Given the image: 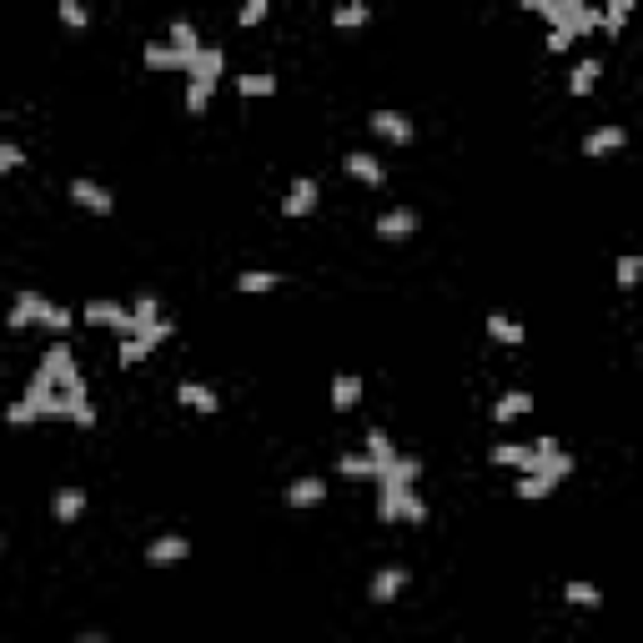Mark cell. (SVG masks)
I'll use <instances>...</instances> for the list:
<instances>
[{"mask_svg":"<svg viewBox=\"0 0 643 643\" xmlns=\"http://www.w3.org/2000/svg\"><path fill=\"white\" fill-rule=\"evenodd\" d=\"M146 352H152V342H146V337H136V332H131V337H121V352H116V362H121V367H136V362H141V357H146Z\"/></svg>","mask_w":643,"mask_h":643,"instance_id":"obj_31","label":"cell"},{"mask_svg":"<svg viewBox=\"0 0 643 643\" xmlns=\"http://www.w3.org/2000/svg\"><path fill=\"white\" fill-rule=\"evenodd\" d=\"M46 392H51V378H46V372H36V378H30V387H26V397H21V403L11 407V428H26V422H36L40 417V403H46Z\"/></svg>","mask_w":643,"mask_h":643,"instance_id":"obj_3","label":"cell"},{"mask_svg":"<svg viewBox=\"0 0 643 643\" xmlns=\"http://www.w3.org/2000/svg\"><path fill=\"white\" fill-rule=\"evenodd\" d=\"M367 457L378 463V473H387V463L397 457V447H392V438H387L382 428H372V432H367Z\"/></svg>","mask_w":643,"mask_h":643,"instance_id":"obj_24","label":"cell"},{"mask_svg":"<svg viewBox=\"0 0 643 643\" xmlns=\"http://www.w3.org/2000/svg\"><path fill=\"white\" fill-rule=\"evenodd\" d=\"M482 327H488V337H492V342H503V347H523V322H513V317L492 312L488 322H482Z\"/></svg>","mask_w":643,"mask_h":643,"instance_id":"obj_17","label":"cell"},{"mask_svg":"<svg viewBox=\"0 0 643 643\" xmlns=\"http://www.w3.org/2000/svg\"><path fill=\"white\" fill-rule=\"evenodd\" d=\"M417 231V212L413 206H392V212L378 216V237L382 241H407Z\"/></svg>","mask_w":643,"mask_h":643,"instance_id":"obj_8","label":"cell"},{"mask_svg":"<svg viewBox=\"0 0 643 643\" xmlns=\"http://www.w3.org/2000/svg\"><path fill=\"white\" fill-rule=\"evenodd\" d=\"M131 317H136V327H141V322H156V317H161V302H156V297H136Z\"/></svg>","mask_w":643,"mask_h":643,"instance_id":"obj_38","label":"cell"},{"mask_svg":"<svg viewBox=\"0 0 643 643\" xmlns=\"http://www.w3.org/2000/svg\"><path fill=\"white\" fill-rule=\"evenodd\" d=\"M146 65H152V71H191V56H181L177 46L152 40V46H146Z\"/></svg>","mask_w":643,"mask_h":643,"instance_id":"obj_15","label":"cell"},{"mask_svg":"<svg viewBox=\"0 0 643 643\" xmlns=\"http://www.w3.org/2000/svg\"><path fill=\"white\" fill-rule=\"evenodd\" d=\"M266 5H272V0H241V26H247V30L262 26V21H266Z\"/></svg>","mask_w":643,"mask_h":643,"instance_id":"obj_37","label":"cell"},{"mask_svg":"<svg viewBox=\"0 0 643 643\" xmlns=\"http://www.w3.org/2000/svg\"><path fill=\"white\" fill-rule=\"evenodd\" d=\"M51 508H56V523H81V513H86V492L81 488H61Z\"/></svg>","mask_w":643,"mask_h":643,"instance_id":"obj_18","label":"cell"},{"mask_svg":"<svg viewBox=\"0 0 643 643\" xmlns=\"http://www.w3.org/2000/svg\"><path fill=\"white\" fill-rule=\"evenodd\" d=\"M191 76H222V51H202L196 61H191Z\"/></svg>","mask_w":643,"mask_h":643,"instance_id":"obj_35","label":"cell"},{"mask_svg":"<svg viewBox=\"0 0 643 643\" xmlns=\"http://www.w3.org/2000/svg\"><path fill=\"white\" fill-rule=\"evenodd\" d=\"M639 272H643V262H639V256H623V262H618V287H623V291H633V287H639Z\"/></svg>","mask_w":643,"mask_h":643,"instance_id":"obj_36","label":"cell"},{"mask_svg":"<svg viewBox=\"0 0 643 643\" xmlns=\"http://www.w3.org/2000/svg\"><path fill=\"white\" fill-rule=\"evenodd\" d=\"M397 523H413V528H417V523H428V503H422L413 488L397 498Z\"/></svg>","mask_w":643,"mask_h":643,"instance_id":"obj_28","label":"cell"},{"mask_svg":"<svg viewBox=\"0 0 643 643\" xmlns=\"http://www.w3.org/2000/svg\"><path fill=\"white\" fill-rule=\"evenodd\" d=\"M553 488H558V482L548 478V473H538V467H533V473H517V482H513V492H517V498H528V503H533V498H548Z\"/></svg>","mask_w":643,"mask_h":643,"instance_id":"obj_20","label":"cell"},{"mask_svg":"<svg viewBox=\"0 0 643 643\" xmlns=\"http://www.w3.org/2000/svg\"><path fill=\"white\" fill-rule=\"evenodd\" d=\"M317 206H322V187L312 177H297L287 191V202H282V216H312Z\"/></svg>","mask_w":643,"mask_h":643,"instance_id":"obj_5","label":"cell"},{"mask_svg":"<svg viewBox=\"0 0 643 643\" xmlns=\"http://www.w3.org/2000/svg\"><path fill=\"white\" fill-rule=\"evenodd\" d=\"M407 578H413V573H407L403 563L382 568L378 578H372V588H367V598H372V604H392V598H397V593L407 588Z\"/></svg>","mask_w":643,"mask_h":643,"instance_id":"obj_10","label":"cell"},{"mask_svg":"<svg viewBox=\"0 0 643 643\" xmlns=\"http://www.w3.org/2000/svg\"><path fill=\"white\" fill-rule=\"evenodd\" d=\"M86 5L81 0H61V26H71V30H86Z\"/></svg>","mask_w":643,"mask_h":643,"instance_id":"obj_34","label":"cell"},{"mask_svg":"<svg viewBox=\"0 0 643 643\" xmlns=\"http://www.w3.org/2000/svg\"><path fill=\"white\" fill-rule=\"evenodd\" d=\"M367 21H372V11H367L362 0H347V5H337V11H332V26H337V30L367 26Z\"/></svg>","mask_w":643,"mask_h":643,"instance_id":"obj_25","label":"cell"},{"mask_svg":"<svg viewBox=\"0 0 643 643\" xmlns=\"http://www.w3.org/2000/svg\"><path fill=\"white\" fill-rule=\"evenodd\" d=\"M342 171H347L352 181H362V187H382V181H387L382 161H378V156H367V152H347V156H342Z\"/></svg>","mask_w":643,"mask_h":643,"instance_id":"obj_9","label":"cell"},{"mask_svg":"<svg viewBox=\"0 0 643 643\" xmlns=\"http://www.w3.org/2000/svg\"><path fill=\"white\" fill-rule=\"evenodd\" d=\"M71 202H76L81 212H96V216L116 212V196H111V191H106L101 181H86V177L71 181Z\"/></svg>","mask_w":643,"mask_h":643,"instance_id":"obj_4","label":"cell"},{"mask_svg":"<svg viewBox=\"0 0 643 643\" xmlns=\"http://www.w3.org/2000/svg\"><path fill=\"white\" fill-rule=\"evenodd\" d=\"M40 327H51V332H71V327H76V317L65 312V307L46 302V307H40Z\"/></svg>","mask_w":643,"mask_h":643,"instance_id":"obj_33","label":"cell"},{"mask_svg":"<svg viewBox=\"0 0 643 643\" xmlns=\"http://www.w3.org/2000/svg\"><path fill=\"white\" fill-rule=\"evenodd\" d=\"M629 146V131L623 126H593L588 136H583V156L588 161H598V156H608V152H623Z\"/></svg>","mask_w":643,"mask_h":643,"instance_id":"obj_7","label":"cell"},{"mask_svg":"<svg viewBox=\"0 0 643 643\" xmlns=\"http://www.w3.org/2000/svg\"><path fill=\"white\" fill-rule=\"evenodd\" d=\"M563 598L568 604H578V608H598L604 604V593L593 588V583H563Z\"/></svg>","mask_w":643,"mask_h":643,"instance_id":"obj_30","label":"cell"},{"mask_svg":"<svg viewBox=\"0 0 643 643\" xmlns=\"http://www.w3.org/2000/svg\"><path fill=\"white\" fill-rule=\"evenodd\" d=\"M517 5H523V11H543V5H548V0H517Z\"/></svg>","mask_w":643,"mask_h":643,"instance_id":"obj_43","label":"cell"},{"mask_svg":"<svg viewBox=\"0 0 643 643\" xmlns=\"http://www.w3.org/2000/svg\"><path fill=\"white\" fill-rule=\"evenodd\" d=\"M15 166H26V152L5 141V146H0V177H5V171H15Z\"/></svg>","mask_w":643,"mask_h":643,"instance_id":"obj_40","label":"cell"},{"mask_svg":"<svg viewBox=\"0 0 643 643\" xmlns=\"http://www.w3.org/2000/svg\"><path fill=\"white\" fill-rule=\"evenodd\" d=\"M282 277L277 272H241L237 277V291H247V297H256V291H277Z\"/></svg>","mask_w":643,"mask_h":643,"instance_id":"obj_26","label":"cell"},{"mask_svg":"<svg viewBox=\"0 0 643 643\" xmlns=\"http://www.w3.org/2000/svg\"><path fill=\"white\" fill-rule=\"evenodd\" d=\"M337 473H347V478H378V463L367 453H347V457H337Z\"/></svg>","mask_w":643,"mask_h":643,"instance_id":"obj_29","label":"cell"},{"mask_svg":"<svg viewBox=\"0 0 643 643\" xmlns=\"http://www.w3.org/2000/svg\"><path fill=\"white\" fill-rule=\"evenodd\" d=\"M177 397L191 407V413H216V407H222V403H216V392H212V387H202V382H181Z\"/></svg>","mask_w":643,"mask_h":643,"instance_id":"obj_21","label":"cell"},{"mask_svg":"<svg viewBox=\"0 0 643 643\" xmlns=\"http://www.w3.org/2000/svg\"><path fill=\"white\" fill-rule=\"evenodd\" d=\"M322 498H327V482H322V478H297L287 488V503L291 508H317Z\"/></svg>","mask_w":643,"mask_h":643,"instance_id":"obj_16","label":"cell"},{"mask_svg":"<svg viewBox=\"0 0 643 643\" xmlns=\"http://www.w3.org/2000/svg\"><path fill=\"white\" fill-rule=\"evenodd\" d=\"M357 403H362V378H357V372H337V382H332V407H337V413H352Z\"/></svg>","mask_w":643,"mask_h":643,"instance_id":"obj_14","label":"cell"},{"mask_svg":"<svg viewBox=\"0 0 643 643\" xmlns=\"http://www.w3.org/2000/svg\"><path fill=\"white\" fill-rule=\"evenodd\" d=\"M492 463L498 467H517V473H533V467H538V453L523 447V442H498V447H492Z\"/></svg>","mask_w":643,"mask_h":643,"instance_id":"obj_13","label":"cell"},{"mask_svg":"<svg viewBox=\"0 0 643 643\" xmlns=\"http://www.w3.org/2000/svg\"><path fill=\"white\" fill-rule=\"evenodd\" d=\"M40 307H46V297L40 291H21L15 297V307H11V317H5V327H40Z\"/></svg>","mask_w":643,"mask_h":643,"instance_id":"obj_12","label":"cell"},{"mask_svg":"<svg viewBox=\"0 0 643 643\" xmlns=\"http://www.w3.org/2000/svg\"><path fill=\"white\" fill-rule=\"evenodd\" d=\"M533 413V397L523 387H513V392H503V397H498V407H492V417H498V422H513V417H528Z\"/></svg>","mask_w":643,"mask_h":643,"instance_id":"obj_19","label":"cell"},{"mask_svg":"<svg viewBox=\"0 0 643 643\" xmlns=\"http://www.w3.org/2000/svg\"><path fill=\"white\" fill-rule=\"evenodd\" d=\"M40 417H71V397H56V392H46V403H40Z\"/></svg>","mask_w":643,"mask_h":643,"instance_id":"obj_39","label":"cell"},{"mask_svg":"<svg viewBox=\"0 0 643 643\" xmlns=\"http://www.w3.org/2000/svg\"><path fill=\"white\" fill-rule=\"evenodd\" d=\"M187 553H191V543L177 538V533H166V538H156L152 548H146V563L152 568H171V563H187Z\"/></svg>","mask_w":643,"mask_h":643,"instance_id":"obj_11","label":"cell"},{"mask_svg":"<svg viewBox=\"0 0 643 643\" xmlns=\"http://www.w3.org/2000/svg\"><path fill=\"white\" fill-rule=\"evenodd\" d=\"M212 91H216L212 76H191V81H187V111H191V116H202L206 106H212Z\"/></svg>","mask_w":643,"mask_h":643,"instance_id":"obj_22","label":"cell"},{"mask_svg":"<svg viewBox=\"0 0 643 643\" xmlns=\"http://www.w3.org/2000/svg\"><path fill=\"white\" fill-rule=\"evenodd\" d=\"M237 91H241V96H272V91H277V76H266V71H252V76H241V81H237Z\"/></svg>","mask_w":643,"mask_h":643,"instance_id":"obj_32","label":"cell"},{"mask_svg":"<svg viewBox=\"0 0 643 643\" xmlns=\"http://www.w3.org/2000/svg\"><path fill=\"white\" fill-rule=\"evenodd\" d=\"M81 322H91V327H111V332H121V337H131V332H136V317H131V307H121V302H106V297L86 302Z\"/></svg>","mask_w":643,"mask_h":643,"instance_id":"obj_2","label":"cell"},{"mask_svg":"<svg viewBox=\"0 0 643 643\" xmlns=\"http://www.w3.org/2000/svg\"><path fill=\"white\" fill-rule=\"evenodd\" d=\"M171 46H177L181 56H202V40H196V30H191V21H171Z\"/></svg>","mask_w":643,"mask_h":643,"instance_id":"obj_27","label":"cell"},{"mask_svg":"<svg viewBox=\"0 0 643 643\" xmlns=\"http://www.w3.org/2000/svg\"><path fill=\"white\" fill-rule=\"evenodd\" d=\"M367 126L378 131L382 141H392V146H407V141H413V121H407L403 111H372Z\"/></svg>","mask_w":643,"mask_h":643,"instance_id":"obj_6","label":"cell"},{"mask_svg":"<svg viewBox=\"0 0 643 643\" xmlns=\"http://www.w3.org/2000/svg\"><path fill=\"white\" fill-rule=\"evenodd\" d=\"M568 46H573V30H568V26H553V30H548V51H553V56H563Z\"/></svg>","mask_w":643,"mask_h":643,"instance_id":"obj_41","label":"cell"},{"mask_svg":"<svg viewBox=\"0 0 643 643\" xmlns=\"http://www.w3.org/2000/svg\"><path fill=\"white\" fill-rule=\"evenodd\" d=\"M629 5L633 0H608V15H629Z\"/></svg>","mask_w":643,"mask_h":643,"instance_id":"obj_42","label":"cell"},{"mask_svg":"<svg viewBox=\"0 0 643 643\" xmlns=\"http://www.w3.org/2000/svg\"><path fill=\"white\" fill-rule=\"evenodd\" d=\"M40 372L51 382H61L65 392H86V382H81V367H76V357H71V347L65 342H56L51 352L40 357Z\"/></svg>","mask_w":643,"mask_h":643,"instance_id":"obj_1","label":"cell"},{"mask_svg":"<svg viewBox=\"0 0 643 643\" xmlns=\"http://www.w3.org/2000/svg\"><path fill=\"white\" fill-rule=\"evenodd\" d=\"M598 76H604V61H578V65H573L568 91H573V96H588V91L598 86Z\"/></svg>","mask_w":643,"mask_h":643,"instance_id":"obj_23","label":"cell"}]
</instances>
